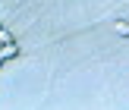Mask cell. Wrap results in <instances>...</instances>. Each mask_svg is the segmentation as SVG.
<instances>
[{
  "label": "cell",
  "instance_id": "cell-3",
  "mask_svg": "<svg viewBox=\"0 0 129 110\" xmlns=\"http://www.w3.org/2000/svg\"><path fill=\"white\" fill-rule=\"evenodd\" d=\"M0 28H3V25H0Z\"/></svg>",
  "mask_w": 129,
  "mask_h": 110
},
{
  "label": "cell",
  "instance_id": "cell-2",
  "mask_svg": "<svg viewBox=\"0 0 129 110\" xmlns=\"http://www.w3.org/2000/svg\"><path fill=\"white\" fill-rule=\"evenodd\" d=\"M113 28H117V35H123V38H129V19H126V16H120L117 22H113Z\"/></svg>",
  "mask_w": 129,
  "mask_h": 110
},
{
  "label": "cell",
  "instance_id": "cell-4",
  "mask_svg": "<svg viewBox=\"0 0 129 110\" xmlns=\"http://www.w3.org/2000/svg\"><path fill=\"white\" fill-rule=\"evenodd\" d=\"M126 19H129V16H126Z\"/></svg>",
  "mask_w": 129,
  "mask_h": 110
},
{
  "label": "cell",
  "instance_id": "cell-1",
  "mask_svg": "<svg viewBox=\"0 0 129 110\" xmlns=\"http://www.w3.org/2000/svg\"><path fill=\"white\" fill-rule=\"evenodd\" d=\"M0 57H3V60H16V57H19V44H16V38H13V41H6L3 47H0Z\"/></svg>",
  "mask_w": 129,
  "mask_h": 110
}]
</instances>
